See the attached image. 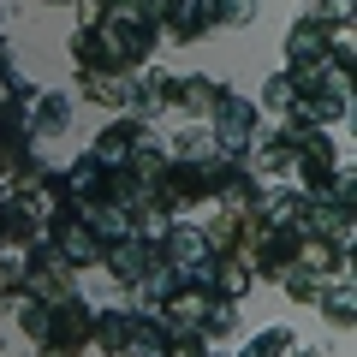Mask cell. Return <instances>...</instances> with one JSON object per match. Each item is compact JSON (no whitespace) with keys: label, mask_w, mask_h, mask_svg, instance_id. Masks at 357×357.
Instances as JSON below:
<instances>
[{"label":"cell","mask_w":357,"mask_h":357,"mask_svg":"<svg viewBox=\"0 0 357 357\" xmlns=\"http://www.w3.org/2000/svg\"><path fill=\"white\" fill-rule=\"evenodd\" d=\"M84 96L102 107H137V77L131 72H84Z\"/></svg>","instance_id":"8"},{"label":"cell","mask_w":357,"mask_h":357,"mask_svg":"<svg viewBox=\"0 0 357 357\" xmlns=\"http://www.w3.org/2000/svg\"><path fill=\"white\" fill-rule=\"evenodd\" d=\"M119 357H167V328L155 310H131V333L119 345Z\"/></svg>","instance_id":"7"},{"label":"cell","mask_w":357,"mask_h":357,"mask_svg":"<svg viewBox=\"0 0 357 357\" xmlns=\"http://www.w3.org/2000/svg\"><path fill=\"white\" fill-rule=\"evenodd\" d=\"M256 0H215V24H250Z\"/></svg>","instance_id":"16"},{"label":"cell","mask_w":357,"mask_h":357,"mask_svg":"<svg viewBox=\"0 0 357 357\" xmlns=\"http://www.w3.org/2000/svg\"><path fill=\"white\" fill-rule=\"evenodd\" d=\"M42 357H77L89 345V304L84 298H60L48 304V328H42Z\"/></svg>","instance_id":"1"},{"label":"cell","mask_w":357,"mask_h":357,"mask_svg":"<svg viewBox=\"0 0 357 357\" xmlns=\"http://www.w3.org/2000/svg\"><path fill=\"white\" fill-rule=\"evenodd\" d=\"M114 6H119V0H77V13H84V30H89V24H102Z\"/></svg>","instance_id":"18"},{"label":"cell","mask_w":357,"mask_h":357,"mask_svg":"<svg viewBox=\"0 0 357 357\" xmlns=\"http://www.w3.org/2000/svg\"><path fill=\"white\" fill-rule=\"evenodd\" d=\"M161 30L173 42H203L215 30V0H161Z\"/></svg>","instance_id":"3"},{"label":"cell","mask_w":357,"mask_h":357,"mask_svg":"<svg viewBox=\"0 0 357 357\" xmlns=\"http://www.w3.org/2000/svg\"><path fill=\"white\" fill-rule=\"evenodd\" d=\"M126 333H131V310H102V316H89V345H102L107 357H119Z\"/></svg>","instance_id":"11"},{"label":"cell","mask_w":357,"mask_h":357,"mask_svg":"<svg viewBox=\"0 0 357 357\" xmlns=\"http://www.w3.org/2000/svg\"><path fill=\"white\" fill-rule=\"evenodd\" d=\"M149 262H155V250L143 238H119V244H107V250H102V268L114 274V280H126V286H137L143 274H149Z\"/></svg>","instance_id":"6"},{"label":"cell","mask_w":357,"mask_h":357,"mask_svg":"<svg viewBox=\"0 0 357 357\" xmlns=\"http://www.w3.org/2000/svg\"><path fill=\"white\" fill-rule=\"evenodd\" d=\"M292 96H298V89H292V72H274V77H268V89H262V107H280V114H286Z\"/></svg>","instance_id":"15"},{"label":"cell","mask_w":357,"mask_h":357,"mask_svg":"<svg viewBox=\"0 0 357 357\" xmlns=\"http://www.w3.org/2000/svg\"><path fill=\"white\" fill-rule=\"evenodd\" d=\"M292 357H321V351H292Z\"/></svg>","instance_id":"19"},{"label":"cell","mask_w":357,"mask_h":357,"mask_svg":"<svg viewBox=\"0 0 357 357\" xmlns=\"http://www.w3.org/2000/svg\"><path fill=\"white\" fill-rule=\"evenodd\" d=\"M143 137H149V126H143V119H114V126L96 137V149H89V155H96L102 167H126L131 149H137Z\"/></svg>","instance_id":"5"},{"label":"cell","mask_w":357,"mask_h":357,"mask_svg":"<svg viewBox=\"0 0 357 357\" xmlns=\"http://www.w3.org/2000/svg\"><path fill=\"white\" fill-rule=\"evenodd\" d=\"M280 280H286V292H292L298 304H316V292H321V280H316V274H304V268H286Z\"/></svg>","instance_id":"14"},{"label":"cell","mask_w":357,"mask_h":357,"mask_svg":"<svg viewBox=\"0 0 357 357\" xmlns=\"http://www.w3.org/2000/svg\"><path fill=\"white\" fill-rule=\"evenodd\" d=\"M48 244H54L72 268H96V262H102V238L89 232V220L77 215V208H60V215L48 220Z\"/></svg>","instance_id":"2"},{"label":"cell","mask_w":357,"mask_h":357,"mask_svg":"<svg viewBox=\"0 0 357 357\" xmlns=\"http://www.w3.org/2000/svg\"><path fill=\"white\" fill-rule=\"evenodd\" d=\"M13 316H18V328H24L30 340H42V328H48V304H42V298H30V292L18 298L13 292Z\"/></svg>","instance_id":"12"},{"label":"cell","mask_w":357,"mask_h":357,"mask_svg":"<svg viewBox=\"0 0 357 357\" xmlns=\"http://www.w3.org/2000/svg\"><path fill=\"white\" fill-rule=\"evenodd\" d=\"M310 18H316L321 30H333V24H345V18H351V0H321V6H316Z\"/></svg>","instance_id":"17"},{"label":"cell","mask_w":357,"mask_h":357,"mask_svg":"<svg viewBox=\"0 0 357 357\" xmlns=\"http://www.w3.org/2000/svg\"><path fill=\"white\" fill-rule=\"evenodd\" d=\"M66 119H72V96H66V89H36V96L24 102V126H30V137H60Z\"/></svg>","instance_id":"4"},{"label":"cell","mask_w":357,"mask_h":357,"mask_svg":"<svg viewBox=\"0 0 357 357\" xmlns=\"http://www.w3.org/2000/svg\"><path fill=\"white\" fill-rule=\"evenodd\" d=\"M316 304H321V316H328L333 328H351V310H357L351 274H328V280H321V292H316Z\"/></svg>","instance_id":"10"},{"label":"cell","mask_w":357,"mask_h":357,"mask_svg":"<svg viewBox=\"0 0 357 357\" xmlns=\"http://www.w3.org/2000/svg\"><path fill=\"white\" fill-rule=\"evenodd\" d=\"M316 60H328V30H321L316 18H304V24L292 30V42H286V66L304 72V66H316Z\"/></svg>","instance_id":"9"},{"label":"cell","mask_w":357,"mask_h":357,"mask_svg":"<svg viewBox=\"0 0 357 357\" xmlns=\"http://www.w3.org/2000/svg\"><path fill=\"white\" fill-rule=\"evenodd\" d=\"M286 351H292V333H286V328H268L262 340H250V351H244V357H286Z\"/></svg>","instance_id":"13"}]
</instances>
